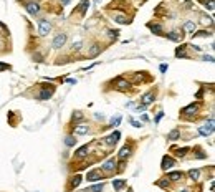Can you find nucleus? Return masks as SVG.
Returning <instances> with one entry per match:
<instances>
[{
    "mask_svg": "<svg viewBox=\"0 0 215 192\" xmlns=\"http://www.w3.org/2000/svg\"><path fill=\"white\" fill-rule=\"evenodd\" d=\"M198 133L202 134V136H209V134L214 133V119H209V123H205V124H202L200 128H198Z\"/></svg>",
    "mask_w": 215,
    "mask_h": 192,
    "instance_id": "obj_1",
    "label": "nucleus"
},
{
    "mask_svg": "<svg viewBox=\"0 0 215 192\" xmlns=\"http://www.w3.org/2000/svg\"><path fill=\"white\" fill-rule=\"evenodd\" d=\"M50 30H51L50 22H48V20H40V23H38V32H40L42 37L48 35V33H50Z\"/></svg>",
    "mask_w": 215,
    "mask_h": 192,
    "instance_id": "obj_2",
    "label": "nucleus"
},
{
    "mask_svg": "<svg viewBox=\"0 0 215 192\" xmlns=\"http://www.w3.org/2000/svg\"><path fill=\"white\" fill-rule=\"evenodd\" d=\"M25 9L30 15H37V13L40 12V5H38L37 2H28V4L25 5Z\"/></svg>",
    "mask_w": 215,
    "mask_h": 192,
    "instance_id": "obj_3",
    "label": "nucleus"
},
{
    "mask_svg": "<svg viewBox=\"0 0 215 192\" xmlns=\"http://www.w3.org/2000/svg\"><path fill=\"white\" fill-rule=\"evenodd\" d=\"M65 42H66V35H65V33H58L55 37V40H53V46H55V48H61V46L65 45Z\"/></svg>",
    "mask_w": 215,
    "mask_h": 192,
    "instance_id": "obj_4",
    "label": "nucleus"
},
{
    "mask_svg": "<svg viewBox=\"0 0 215 192\" xmlns=\"http://www.w3.org/2000/svg\"><path fill=\"white\" fill-rule=\"evenodd\" d=\"M197 111H198V105H190V106L182 109V113L187 114V116H192V114H195Z\"/></svg>",
    "mask_w": 215,
    "mask_h": 192,
    "instance_id": "obj_5",
    "label": "nucleus"
},
{
    "mask_svg": "<svg viewBox=\"0 0 215 192\" xmlns=\"http://www.w3.org/2000/svg\"><path fill=\"white\" fill-rule=\"evenodd\" d=\"M86 179L91 180V182H94V180L101 179V174H99V171H89L88 174H86Z\"/></svg>",
    "mask_w": 215,
    "mask_h": 192,
    "instance_id": "obj_6",
    "label": "nucleus"
},
{
    "mask_svg": "<svg viewBox=\"0 0 215 192\" xmlns=\"http://www.w3.org/2000/svg\"><path fill=\"white\" fill-rule=\"evenodd\" d=\"M174 164H175V161H174L172 157H167V156H165V157L162 159V169H170Z\"/></svg>",
    "mask_w": 215,
    "mask_h": 192,
    "instance_id": "obj_7",
    "label": "nucleus"
},
{
    "mask_svg": "<svg viewBox=\"0 0 215 192\" xmlns=\"http://www.w3.org/2000/svg\"><path fill=\"white\" fill-rule=\"evenodd\" d=\"M119 136H121V134L116 131V133L109 134V136L106 138V142H108V144H116V142H118V139H119Z\"/></svg>",
    "mask_w": 215,
    "mask_h": 192,
    "instance_id": "obj_8",
    "label": "nucleus"
},
{
    "mask_svg": "<svg viewBox=\"0 0 215 192\" xmlns=\"http://www.w3.org/2000/svg\"><path fill=\"white\" fill-rule=\"evenodd\" d=\"M152 101H154V93H152V91L146 93V95L142 96V105L144 106H147L149 103H152Z\"/></svg>",
    "mask_w": 215,
    "mask_h": 192,
    "instance_id": "obj_9",
    "label": "nucleus"
},
{
    "mask_svg": "<svg viewBox=\"0 0 215 192\" xmlns=\"http://www.w3.org/2000/svg\"><path fill=\"white\" fill-rule=\"evenodd\" d=\"M88 7H89V0H81V2H80V7H78V10H80L81 15H84V13H86Z\"/></svg>",
    "mask_w": 215,
    "mask_h": 192,
    "instance_id": "obj_10",
    "label": "nucleus"
},
{
    "mask_svg": "<svg viewBox=\"0 0 215 192\" xmlns=\"http://www.w3.org/2000/svg\"><path fill=\"white\" fill-rule=\"evenodd\" d=\"M114 167H116V161H114V159H109V161H108V162H104V166H103V169H104L106 172H111L114 169Z\"/></svg>",
    "mask_w": 215,
    "mask_h": 192,
    "instance_id": "obj_11",
    "label": "nucleus"
},
{
    "mask_svg": "<svg viewBox=\"0 0 215 192\" xmlns=\"http://www.w3.org/2000/svg\"><path fill=\"white\" fill-rule=\"evenodd\" d=\"M101 53V46L99 45H93L91 46V50H89V56H91V58H93V56H98V55Z\"/></svg>",
    "mask_w": 215,
    "mask_h": 192,
    "instance_id": "obj_12",
    "label": "nucleus"
},
{
    "mask_svg": "<svg viewBox=\"0 0 215 192\" xmlns=\"http://www.w3.org/2000/svg\"><path fill=\"white\" fill-rule=\"evenodd\" d=\"M75 133L76 134H86V133H88V126H86V124L76 126V128H75Z\"/></svg>",
    "mask_w": 215,
    "mask_h": 192,
    "instance_id": "obj_13",
    "label": "nucleus"
},
{
    "mask_svg": "<svg viewBox=\"0 0 215 192\" xmlns=\"http://www.w3.org/2000/svg\"><path fill=\"white\" fill-rule=\"evenodd\" d=\"M84 156H88V146H83L76 151V157H84Z\"/></svg>",
    "mask_w": 215,
    "mask_h": 192,
    "instance_id": "obj_14",
    "label": "nucleus"
},
{
    "mask_svg": "<svg viewBox=\"0 0 215 192\" xmlns=\"http://www.w3.org/2000/svg\"><path fill=\"white\" fill-rule=\"evenodd\" d=\"M124 186H126V182H124V180H113V187H114V191H119V189H122L124 187Z\"/></svg>",
    "mask_w": 215,
    "mask_h": 192,
    "instance_id": "obj_15",
    "label": "nucleus"
},
{
    "mask_svg": "<svg viewBox=\"0 0 215 192\" xmlns=\"http://www.w3.org/2000/svg\"><path fill=\"white\" fill-rule=\"evenodd\" d=\"M149 28H151L152 32H154V33H157V35L162 33V27L157 25V23H151V25H149Z\"/></svg>",
    "mask_w": 215,
    "mask_h": 192,
    "instance_id": "obj_16",
    "label": "nucleus"
},
{
    "mask_svg": "<svg viewBox=\"0 0 215 192\" xmlns=\"http://www.w3.org/2000/svg\"><path fill=\"white\" fill-rule=\"evenodd\" d=\"M179 136H180V133H179L177 129H174V131H170V133H169V136H167V138L170 139V141H177V139H179Z\"/></svg>",
    "mask_w": 215,
    "mask_h": 192,
    "instance_id": "obj_17",
    "label": "nucleus"
},
{
    "mask_svg": "<svg viewBox=\"0 0 215 192\" xmlns=\"http://www.w3.org/2000/svg\"><path fill=\"white\" fill-rule=\"evenodd\" d=\"M129 152H131L129 147H122V149L119 151V159H126L127 156H129Z\"/></svg>",
    "mask_w": 215,
    "mask_h": 192,
    "instance_id": "obj_18",
    "label": "nucleus"
},
{
    "mask_svg": "<svg viewBox=\"0 0 215 192\" xmlns=\"http://www.w3.org/2000/svg\"><path fill=\"white\" fill-rule=\"evenodd\" d=\"M167 38L169 40H174V42H179L180 35H179V32H170V33H167Z\"/></svg>",
    "mask_w": 215,
    "mask_h": 192,
    "instance_id": "obj_19",
    "label": "nucleus"
},
{
    "mask_svg": "<svg viewBox=\"0 0 215 192\" xmlns=\"http://www.w3.org/2000/svg\"><path fill=\"white\" fill-rule=\"evenodd\" d=\"M169 179L170 180H180L182 179V172H170V174H169Z\"/></svg>",
    "mask_w": 215,
    "mask_h": 192,
    "instance_id": "obj_20",
    "label": "nucleus"
},
{
    "mask_svg": "<svg viewBox=\"0 0 215 192\" xmlns=\"http://www.w3.org/2000/svg\"><path fill=\"white\" fill-rule=\"evenodd\" d=\"M116 84H118L119 90H126V88L129 86V83H127L126 79H118V81H116Z\"/></svg>",
    "mask_w": 215,
    "mask_h": 192,
    "instance_id": "obj_21",
    "label": "nucleus"
},
{
    "mask_svg": "<svg viewBox=\"0 0 215 192\" xmlns=\"http://www.w3.org/2000/svg\"><path fill=\"white\" fill-rule=\"evenodd\" d=\"M80 182H81V175H75V177L71 179V184H70V186H71V187H78Z\"/></svg>",
    "mask_w": 215,
    "mask_h": 192,
    "instance_id": "obj_22",
    "label": "nucleus"
},
{
    "mask_svg": "<svg viewBox=\"0 0 215 192\" xmlns=\"http://www.w3.org/2000/svg\"><path fill=\"white\" fill-rule=\"evenodd\" d=\"M184 30H187V32H194V30H195V23H194V22H186Z\"/></svg>",
    "mask_w": 215,
    "mask_h": 192,
    "instance_id": "obj_23",
    "label": "nucleus"
},
{
    "mask_svg": "<svg viewBox=\"0 0 215 192\" xmlns=\"http://www.w3.org/2000/svg\"><path fill=\"white\" fill-rule=\"evenodd\" d=\"M189 177H190L192 180H197L198 177H200V171H197V169H195V171H190V172H189Z\"/></svg>",
    "mask_w": 215,
    "mask_h": 192,
    "instance_id": "obj_24",
    "label": "nucleus"
},
{
    "mask_svg": "<svg viewBox=\"0 0 215 192\" xmlns=\"http://www.w3.org/2000/svg\"><path fill=\"white\" fill-rule=\"evenodd\" d=\"M175 55H177V56H182V58H187V53H186V50H184V46H179L177 50H175Z\"/></svg>",
    "mask_w": 215,
    "mask_h": 192,
    "instance_id": "obj_25",
    "label": "nucleus"
},
{
    "mask_svg": "<svg viewBox=\"0 0 215 192\" xmlns=\"http://www.w3.org/2000/svg\"><path fill=\"white\" fill-rule=\"evenodd\" d=\"M103 189V184H98V186H93V187L86 189V192H101Z\"/></svg>",
    "mask_w": 215,
    "mask_h": 192,
    "instance_id": "obj_26",
    "label": "nucleus"
},
{
    "mask_svg": "<svg viewBox=\"0 0 215 192\" xmlns=\"http://www.w3.org/2000/svg\"><path fill=\"white\" fill-rule=\"evenodd\" d=\"M50 98H51V91H47V90H45V91L40 93V100H50Z\"/></svg>",
    "mask_w": 215,
    "mask_h": 192,
    "instance_id": "obj_27",
    "label": "nucleus"
},
{
    "mask_svg": "<svg viewBox=\"0 0 215 192\" xmlns=\"http://www.w3.org/2000/svg\"><path fill=\"white\" fill-rule=\"evenodd\" d=\"M75 142H76V139L73 138V136H68V138L65 139V144H66V146H75Z\"/></svg>",
    "mask_w": 215,
    "mask_h": 192,
    "instance_id": "obj_28",
    "label": "nucleus"
},
{
    "mask_svg": "<svg viewBox=\"0 0 215 192\" xmlns=\"http://www.w3.org/2000/svg\"><path fill=\"white\" fill-rule=\"evenodd\" d=\"M210 32H205V30H203V32H197V33H194V37H210Z\"/></svg>",
    "mask_w": 215,
    "mask_h": 192,
    "instance_id": "obj_29",
    "label": "nucleus"
},
{
    "mask_svg": "<svg viewBox=\"0 0 215 192\" xmlns=\"http://www.w3.org/2000/svg\"><path fill=\"white\" fill-rule=\"evenodd\" d=\"M114 20L118 22V23H121V25H124V23H127V20H126V17H122V15H119V17H116Z\"/></svg>",
    "mask_w": 215,
    "mask_h": 192,
    "instance_id": "obj_30",
    "label": "nucleus"
},
{
    "mask_svg": "<svg viewBox=\"0 0 215 192\" xmlns=\"http://www.w3.org/2000/svg\"><path fill=\"white\" fill-rule=\"evenodd\" d=\"M187 147H182V149H177V156H186V152H187Z\"/></svg>",
    "mask_w": 215,
    "mask_h": 192,
    "instance_id": "obj_31",
    "label": "nucleus"
},
{
    "mask_svg": "<svg viewBox=\"0 0 215 192\" xmlns=\"http://www.w3.org/2000/svg\"><path fill=\"white\" fill-rule=\"evenodd\" d=\"M202 23H209V25H212V18L210 17H202Z\"/></svg>",
    "mask_w": 215,
    "mask_h": 192,
    "instance_id": "obj_32",
    "label": "nucleus"
},
{
    "mask_svg": "<svg viewBox=\"0 0 215 192\" xmlns=\"http://www.w3.org/2000/svg\"><path fill=\"white\" fill-rule=\"evenodd\" d=\"M108 33H109V37H111V38H116V37H118V33H119V32H118V30H109Z\"/></svg>",
    "mask_w": 215,
    "mask_h": 192,
    "instance_id": "obj_33",
    "label": "nucleus"
},
{
    "mask_svg": "<svg viewBox=\"0 0 215 192\" xmlns=\"http://www.w3.org/2000/svg\"><path fill=\"white\" fill-rule=\"evenodd\" d=\"M119 123H121V118H116V119H113V121H111V124H113V126H118L119 124Z\"/></svg>",
    "mask_w": 215,
    "mask_h": 192,
    "instance_id": "obj_34",
    "label": "nucleus"
},
{
    "mask_svg": "<svg viewBox=\"0 0 215 192\" xmlns=\"http://www.w3.org/2000/svg\"><path fill=\"white\" fill-rule=\"evenodd\" d=\"M131 121V124L134 126V128H141V123H137V121H134V119H129Z\"/></svg>",
    "mask_w": 215,
    "mask_h": 192,
    "instance_id": "obj_35",
    "label": "nucleus"
},
{
    "mask_svg": "<svg viewBox=\"0 0 215 192\" xmlns=\"http://www.w3.org/2000/svg\"><path fill=\"white\" fill-rule=\"evenodd\" d=\"M73 118H75V119H81V118H83V114H81L80 111H76V113H75V116H73Z\"/></svg>",
    "mask_w": 215,
    "mask_h": 192,
    "instance_id": "obj_36",
    "label": "nucleus"
},
{
    "mask_svg": "<svg viewBox=\"0 0 215 192\" xmlns=\"http://www.w3.org/2000/svg\"><path fill=\"white\" fill-rule=\"evenodd\" d=\"M9 65H5V63H0V71H2V70H9Z\"/></svg>",
    "mask_w": 215,
    "mask_h": 192,
    "instance_id": "obj_37",
    "label": "nucleus"
},
{
    "mask_svg": "<svg viewBox=\"0 0 215 192\" xmlns=\"http://www.w3.org/2000/svg\"><path fill=\"white\" fill-rule=\"evenodd\" d=\"M203 60H205V61H214V56H210V55H209V56H203Z\"/></svg>",
    "mask_w": 215,
    "mask_h": 192,
    "instance_id": "obj_38",
    "label": "nucleus"
},
{
    "mask_svg": "<svg viewBox=\"0 0 215 192\" xmlns=\"http://www.w3.org/2000/svg\"><path fill=\"white\" fill-rule=\"evenodd\" d=\"M73 46H75L76 50H80V48H81V42H78V43H75V45H73Z\"/></svg>",
    "mask_w": 215,
    "mask_h": 192,
    "instance_id": "obj_39",
    "label": "nucleus"
},
{
    "mask_svg": "<svg viewBox=\"0 0 215 192\" xmlns=\"http://www.w3.org/2000/svg\"><path fill=\"white\" fill-rule=\"evenodd\" d=\"M159 186H160V187H165V186H167V182H165V180H160Z\"/></svg>",
    "mask_w": 215,
    "mask_h": 192,
    "instance_id": "obj_40",
    "label": "nucleus"
},
{
    "mask_svg": "<svg viewBox=\"0 0 215 192\" xmlns=\"http://www.w3.org/2000/svg\"><path fill=\"white\" fill-rule=\"evenodd\" d=\"M167 70V65H160V71H165Z\"/></svg>",
    "mask_w": 215,
    "mask_h": 192,
    "instance_id": "obj_41",
    "label": "nucleus"
},
{
    "mask_svg": "<svg viewBox=\"0 0 215 192\" xmlns=\"http://www.w3.org/2000/svg\"><path fill=\"white\" fill-rule=\"evenodd\" d=\"M68 2H70V0H63V4H68Z\"/></svg>",
    "mask_w": 215,
    "mask_h": 192,
    "instance_id": "obj_42",
    "label": "nucleus"
},
{
    "mask_svg": "<svg viewBox=\"0 0 215 192\" xmlns=\"http://www.w3.org/2000/svg\"><path fill=\"white\" fill-rule=\"evenodd\" d=\"M182 192H189V191H187V189H184V191H182Z\"/></svg>",
    "mask_w": 215,
    "mask_h": 192,
    "instance_id": "obj_43",
    "label": "nucleus"
}]
</instances>
